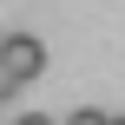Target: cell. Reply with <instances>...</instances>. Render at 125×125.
Wrapping results in <instances>:
<instances>
[{
    "mask_svg": "<svg viewBox=\"0 0 125 125\" xmlns=\"http://www.w3.org/2000/svg\"><path fill=\"white\" fill-rule=\"evenodd\" d=\"M0 66H7L20 86H26V79H40V66H46V46H40L33 33H7V40H0Z\"/></svg>",
    "mask_w": 125,
    "mask_h": 125,
    "instance_id": "6da1fadb",
    "label": "cell"
},
{
    "mask_svg": "<svg viewBox=\"0 0 125 125\" xmlns=\"http://www.w3.org/2000/svg\"><path fill=\"white\" fill-rule=\"evenodd\" d=\"M112 125H125V119H112Z\"/></svg>",
    "mask_w": 125,
    "mask_h": 125,
    "instance_id": "5b68a950",
    "label": "cell"
},
{
    "mask_svg": "<svg viewBox=\"0 0 125 125\" xmlns=\"http://www.w3.org/2000/svg\"><path fill=\"white\" fill-rule=\"evenodd\" d=\"M13 92H20V79H13V73H7V66H0V105H7V99H13Z\"/></svg>",
    "mask_w": 125,
    "mask_h": 125,
    "instance_id": "3957f363",
    "label": "cell"
},
{
    "mask_svg": "<svg viewBox=\"0 0 125 125\" xmlns=\"http://www.w3.org/2000/svg\"><path fill=\"white\" fill-rule=\"evenodd\" d=\"M13 125H53V119H46V112H26V119H13Z\"/></svg>",
    "mask_w": 125,
    "mask_h": 125,
    "instance_id": "277c9868",
    "label": "cell"
},
{
    "mask_svg": "<svg viewBox=\"0 0 125 125\" xmlns=\"http://www.w3.org/2000/svg\"><path fill=\"white\" fill-rule=\"evenodd\" d=\"M66 125H112V112H73Z\"/></svg>",
    "mask_w": 125,
    "mask_h": 125,
    "instance_id": "7a4b0ae2",
    "label": "cell"
}]
</instances>
